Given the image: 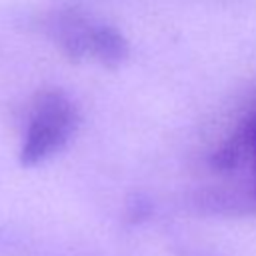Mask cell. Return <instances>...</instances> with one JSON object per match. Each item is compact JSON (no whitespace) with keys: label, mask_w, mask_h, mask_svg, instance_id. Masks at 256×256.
<instances>
[{"label":"cell","mask_w":256,"mask_h":256,"mask_svg":"<svg viewBox=\"0 0 256 256\" xmlns=\"http://www.w3.org/2000/svg\"><path fill=\"white\" fill-rule=\"evenodd\" d=\"M80 120V110L66 92L58 88L40 92L32 102L18 148L20 166L32 168L58 154L76 134Z\"/></svg>","instance_id":"obj_2"},{"label":"cell","mask_w":256,"mask_h":256,"mask_svg":"<svg viewBox=\"0 0 256 256\" xmlns=\"http://www.w3.org/2000/svg\"><path fill=\"white\" fill-rule=\"evenodd\" d=\"M44 34L70 62H96L118 68L130 56L128 38L112 24L78 8H56L42 16Z\"/></svg>","instance_id":"obj_1"},{"label":"cell","mask_w":256,"mask_h":256,"mask_svg":"<svg viewBox=\"0 0 256 256\" xmlns=\"http://www.w3.org/2000/svg\"><path fill=\"white\" fill-rule=\"evenodd\" d=\"M252 166H256V112L246 116L210 154V168L222 176H232Z\"/></svg>","instance_id":"obj_3"}]
</instances>
